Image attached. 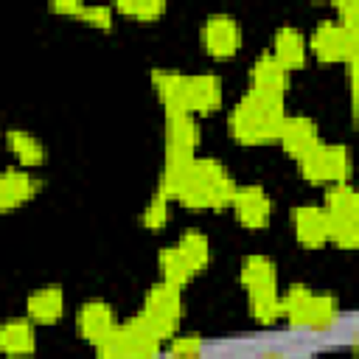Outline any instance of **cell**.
<instances>
[{"instance_id":"7402d4cb","label":"cell","mask_w":359,"mask_h":359,"mask_svg":"<svg viewBox=\"0 0 359 359\" xmlns=\"http://www.w3.org/2000/svg\"><path fill=\"white\" fill-rule=\"evenodd\" d=\"M160 269H163V283L177 286V289H182V286L196 275L194 264L177 250V244H174V247H165V250L160 252Z\"/></svg>"},{"instance_id":"ac0fdd59","label":"cell","mask_w":359,"mask_h":359,"mask_svg":"<svg viewBox=\"0 0 359 359\" xmlns=\"http://www.w3.org/2000/svg\"><path fill=\"white\" fill-rule=\"evenodd\" d=\"M306 36L294 25H280L272 39V59L289 73L306 65Z\"/></svg>"},{"instance_id":"ba28073f","label":"cell","mask_w":359,"mask_h":359,"mask_svg":"<svg viewBox=\"0 0 359 359\" xmlns=\"http://www.w3.org/2000/svg\"><path fill=\"white\" fill-rule=\"evenodd\" d=\"M137 320L157 337V339H168L174 337L180 320H182V297H180V289L177 286H168V283H154L146 297H143V306H140V314Z\"/></svg>"},{"instance_id":"f546056e","label":"cell","mask_w":359,"mask_h":359,"mask_svg":"<svg viewBox=\"0 0 359 359\" xmlns=\"http://www.w3.org/2000/svg\"><path fill=\"white\" fill-rule=\"evenodd\" d=\"M81 6H84V3H76V0H67V3H50V8H53V11H62V14H73V17H79Z\"/></svg>"},{"instance_id":"44dd1931","label":"cell","mask_w":359,"mask_h":359,"mask_svg":"<svg viewBox=\"0 0 359 359\" xmlns=\"http://www.w3.org/2000/svg\"><path fill=\"white\" fill-rule=\"evenodd\" d=\"M28 317L34 323H56L62 317V309H65V297H62V289L59 286H42L36 292L28 294Z\"/></svg>"},{"instance_id":"d6986e66","label":"cell","mask_w":359,"mask_h":359,"mask_svg":"<svg viewBox=\"0 0 359 359\" xmlns=\"http://www.w3.org/2000/svg\"><path fill=\"white\" fill-rule=\"evenodd\" d=\"M34 191H36V182L22 168H6V171H0V213L25 205L34 196Z\"/></svg>"},{"instance_id":"e0dca14e","label":"cell","mask_w":359,"mask_h":359,"mask_svg":"<svg viewBox=\"0 0 359 359\" xmlns=\"http://www.w3.org/2000/svg\"><path fill=\"white\" fill-rule=\"evenodd\" d=\"M250 93H258V95H266V98H278L283 101V93H286V70L272 59V53H261L255 62H252V70H250Z\"/></svg>"},{"instance_id":"6da1fadb","label":"cell","mask_w":359,"mask_h":359,"mask_svg":"<svg viewBox=\"0 0 359 359\" xmlns=\"http://www.w3.org/2000/svg\"><path fill=\"white\" fill-rule=\"evenodd\" d=\"M157 191H163L168 199L182 202L185 208L219 210V208L230 205L236 182H233L230 171L222 163H216L213 157H194L188 165H182L177 171H163Z\"/></svg>"},{"instance_id":"3957f363","label":"cell","mask_w":359,"mask_h":359,"mask_svg":"<svg viewBox=\"0 0 359 359\" xmlns=\"http://www.w3.org/2000/svg\"><path fill=\"white\" fill-rule=\"evenodd\" d=\"M283 118H286L283 101L266 98L258 93H247L238 98V104L230 112V135L247 146L272 143V140H278Z\"/></svg>"},{"instance_id":"9c48e42d","label":"cell","mask_w":359,"mask_h":359,"mask_svg":"<svg viewBox=\"0 0 359 359\" xmlns=\"http://www.w3.org/2000/svg\"><path fill=\"white\" fill-rule=\"evenodd\" d=\"M297 165L311 185H339L348 182L351 154L342 143H317L311 151L297 157Z\"/></svg>"},{"instance_id":"d4e9b609","label":"cell","mask_w":359,"mask_h":359,"mask_svg":"<svg viewBox=\"0 0 359 359\" xmlns=\"http://www.w3.org/2000/svg\"><path fill=\"white\" fill-rule=\"evenodd\" d=\"M115 8L137 20H157L165 11V3L163 0H118Z\"/></svg>"},{"instance_id":"7a4b0ae2","label":"cell","mask_w":359,"mask_h":359,"mask_svg":"<svg viewBox=\"0 0 359 359\" xmlns=\"http://www.w3.org/2000/svg\"><path fill=\"white\" fill-rule=\"evenodd\" d=\"M151 84L165 109L208 115L222 104V81L213 73L182 76L171 70H151Z\"/></svg>"},{"instance_id":"4dcf8cb0","label":"cell","mask_w":359,"mask_h":359,"mask_svg":"<svg viewBox=\"0 0 359 359\" xmlns=\"http://www.w3.org/2000/svg\"><path fill=\"white\" fill-rule=\"evenodd\" d=\"M255 359H286V356L278 353V351H266V353H261V356H255Z\"/></svg>"},{"instance_id":"8992f818","label":"cell","mask_w":359,"mask_h":359,"mask_svg":"<svg viewBox=\"0 0 359 359\" xmlns=\"http://www.w3.org/2000/svg\"><path fill=\"white\" fill-rule=\"evenodd\" d=\"M323 210L328 219V241L353 250L359 244V194L348 182L328 185Z\"/></svg>"},{"instance_id":"83f0119b","label":"cell","mask_w":359,"mask_h":359,"mask_svg":"<svg viewBox=\"0 0 359 359\" xmlns=\"http://www.w3.org/2000/svg\"><path fill=\"white\" fill-rule=\"evenodd\" d=\"M79 17L87 20V22H93V25H98V28H109V25H112V11H109V6H81Z\"/></svg>"},{"instance_id":"cb8c5ba5","label":"cell","mask_w":359,"mask_h":359,"mask_svg":"<svg viewBox=\"0 0 359 359\" xmlns=\"http://www.w3.org/2000/svg\"><path fill=\"white\" fill-rule=\"evenodd\" d=\"M177 250L194 264V269L196 272H202L205 266H208V261H210V247H208V236L205 233H199V230H185L182 236H180V241H177Z\"/></svg>"},{"instance_id":"4fadbf2b","label":"cell","mask_w":359,"mask_h":359,"mask_svg":"<svg viewBox=\"0 0 359 359\" xmlns=\"http://www.w3.org/2000/svg\"><path fill=\"white\" fill-rule=\"evenodd\" d=\"M233 210H236V219L244 224V227H264L269 213H272V199L266 196V191L261 185H241L233 191V199H230Z\"/></svg>"},{"instance_id":"484cf974","label":"cell","mask_w":359,"mask_h":359,"mask_svg":"<svg viewBox=\"0 0 359 359\" xmlns=\"http://www.w3.org/2000/svg\"><path fill=\"white\" fill-rule=\"evenodd\" d=\"M140 219H143V224H146L149 230H160V227L165 224V219H168V196H165L163 191H154V196L146 202Z\"/></svg>"},{"instance_id":"52a82bcc","label":"cell","mask_w":359,"mask_h":359,"mask_svg":"<svg viewBox=\"0 0 359 359\" xmlns=\"http://www.w3.org/2000/svg\"><path fill=\"white\" fill-rule=\"evenodd\" d=\"M160 342L140 320L137 314L126 323H115L109 337L95 345L98 359H157L160 356Z\"/></svg>"},{"instance_id":"277c9868","label":"cell","mask_w":359,"mask_h":359,"mask_svg":"<svg viewBox=\"0 0 359 359\" xmlns=\"http://www.w3.org/2000/svg\"><path fill=\"white\" fill-rule=\"evenodd\" d=\"M280 314L292 328L328 331L339 323V306L331 294L311 292L306 283H292L280 297Z\"/></svg>"},{"instance_id":"30bf717a","label":"cell","mask_w":359,"mask_h":359,"mask_svg":"<svg viewBox=\"0 0 359 359\" xmlns=\"http://www.w3.org/2000/svg\"><path fill=\"white\" fill-rule=\"evenodd\" d=\"M311 50L320 62H348L356 65L359 56V28H348L339 20H320L311 34Z\"/></svg>"},{"instance_id":"603a6c76","label":"cell","mask_w":359,"mask_h":359,"mask_svg":"<svg viewBox=\"0 0 359 359\" xmlns=\"http://www.w3.org/2000/svg\"><path fill=\"white\" fill-rule=\"evenodd\" d=\"M6 140H8V149L14 151V157H17L22 165H42V163H45V146H42L34 135L20 132V129H11V132L6 135Z\"/></svg>"},{"instance_id":"9a60e30c","label":"cell","mask_w":359,"mask_h":359,"mask_svg":"<svg viewBox=\"0 0 359 359\" xmlns=\"http://www.w3.org/2000/svg\"><path fill=\"white\" fill-rule=\"evenodd\" d=\"M76 328L87 342L101 345L109 337V331L115 328V311L104 300H87V303H81V309L76 314Z\"/></svg>"},{"instance_id":"7c38bea8","label":"cell","mask_w":359,"mask_h":359,"mask_svg":"<svg viewBox=\"0 0 359 359\" xmlns=\"http://www.w3.org/2000/svg\"><path fill=\"white\" fill-rule=\"evenodd\" d=\"M202 45L210 56H233L241 45V31H238V22L230 17V14H210L202 25Z\"/></svg>"},{"instance_id":"2e32d148","label":"cell","mask_w":359,"mask_h":359,"mask_svg":"<svg viewBox=\"0 0 359 359\" xmlns=\"http://www.w3.org/2000/svg\"><path fill=\"white\" fill-rule=\"evenodd\" d=\"M292 224H294V236L303 247H323L328 244V219L325 210L320 205H300L292 210Z\"/></svg>"},{"instance_id":"8fae6325","label":"cell","mask_w":359,"mask_h":359,"mask_svg":"<svg viewBox=\"0 0 359 359\" xmlns=\"http://www.w3.org/2000/svg\"><path fill=\"white\" fill-rule=\"evenodd\" d=\"M196 143H199V126L194 115L165 109V165L163 171H177L188 165L196 157L194 154Z\"/></svg>"},{"instance_id":"4316f807","label":"cell","mask_w":359,"mask_h":359,"mask_svg":"<svg viewBox=\"0 0 359 359\" xmlns=\"http://www.w3.org/2000/svg\"><path fill=\"white\" fill-rule=\"evenodd\" d=\"M165 359H202V339L188 334V337H174L168 345Z\"/></svg>"},{"instance_id":"5bb4252c","label":"cell","mask_w":359,"mask_h":359,"mask_svg":"<svg viewBox=\"0 0 359 359\" xmlns=\"http://www.w3.org/2000/svg\"><path fill=\"white\" fill-rule=\"evenodd\" d=\"M278 140H280L283 151L297 160V157H303L306 151H311L320 143L317 123L311 118H306V115H286L283 123H280Z\"/></svg>"},{"instance_id":"ffe728a7","label":"cell","mask_w":359,"mask_h":359,"mask_svg":"<svg viewBox=\"0 0 359 359\" xmlns=\"http://www.w3.org/2000/svg\"><path fill=\"white\" fill-rule=\"evenodd\" d=\"M36 348L31 320H8L0 325V351L8 356H28Z\"/></svg>"},{"instance_id":"f1b7e54d","label":"cell","mask_w":359,"mask_h":359,"mask_svg":"<svg viewBox=\"0 0 359 359\" xmlns=\"http://www.w3.org/2000/svg\"><path fill=\"white\" fill-rule=\"evenodd\" d=\"M337 11H339V22L348 25V28H359L356 25V17H359V6L356 0H339L337 3Z\"/></svg>"},{"instance_id":"5b68a950","label":"cell","mask_w":359,"mask_h":359,"mask_svg":"<svg viewBox=\"0 0 359 359\" xmlns=\"http://www.w3.org/2000/svg\"><path fill=\"white\" fill-rule=\"evenodd\" d=\"M241 283L250 294V311L261 325H269L280 317L278 294V269L266 255H247L241 261Z\"/></svg>"}]
</instances>
